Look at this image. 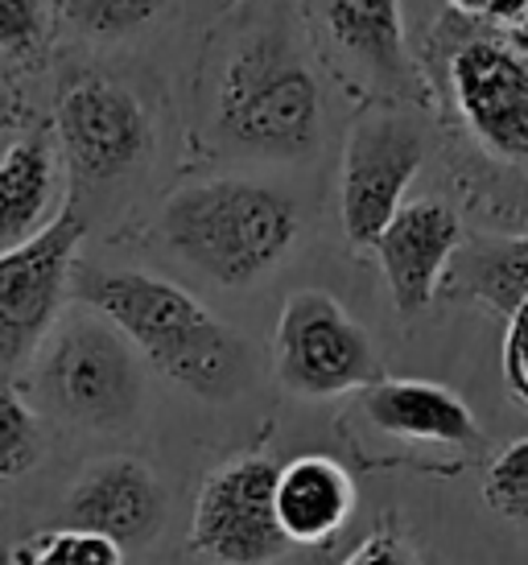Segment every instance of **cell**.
Masks as SVG:
<instances>
[{"label":"cell","instance_id":"obj_1","mask_svg":"<svg viewBox=\"0 0 528 565\" xmlns=\"http://www.w3.org/2000/svg\"><path fill=\"white\" fill-rule=\"evenodd\" d=\"M75 301L92 306L154 372L202 401H232L249 376V343L194 294L145 268H83Z\"/></svg>","mask_w":528,"mask_h":565},{"label":"cell","instance_id":"obj_2","mask_svg":"<svg viewBox=\"0 0 528 565\" xmlns=\"http://www.w3.org/2000/svg\"><path fill=\"white\" fill-rule=\"evenodd\" d=\"M302 227L285 190L252 178H207L173 190L157 232L161 244L223 289H249L289 256Z\"/></svg>","mask_w":528,"mask_h":565},{"label":"cell","instance_id":"obj_3","mask_svg":"<svg viewBox=\"0 0 528 565\" xmlns=\"http://www.w3.org/2000/svg\"><path fill=\"white\" fill-rule=\"evenodd\" d=\"M211 128L228 149L268 161H302L318 149L323 92L289 33L264 25L228 50Z\"/></svg>","mask_w":528,"mask_h":565},{"label":"cell","instance_id":"obj_4","mask_svg":"<svg viewBox=\"0 0 528 565\" xmlns=\"http://www.w3.org/2000/svg\"><path fill=\"white\" fill-rule=\"evenodd\" d=\"M33 384L50 413L104 434L137 425L145 401L140 351L92 306H78L59 322L38 355Z\"/></svg>","mask_w":528,"mask_h":565},{"label":"cell","instance_id":"obj_5","mask_svg":"<svg viewBox=\"0 0 528 565\" xmlns=\"http://www.w3.org/2000/svg\"><path fill=\"white\" fill-rule=\"evenodd\" d=\"M83 236L87 223L66 203L42 236L0 256V384L21 376L63 322Z\"/></svg>","mask_w":528,"mask_h":565},{"label":"cell","instance_id":"obj_6","mask_svg":"<svg viewBox=\"0 0 528 565\" xmlns=\"http://www.w3.org/2000/svg\"><path fill=\"white\" fill-rule=\"evenodd\" d=\"M54 141L78 190L108 186L154 153V125L125 83L75 71L54 99Z\"/></svg>","mask_w":528,"mask_h":565},{"label":"cell","instance_id":"obj_7","mask_svg":"<svg viewBox=\"0 0 528 565\" xmlns=\"http://www.w3.org/2000/svg\"><path fill=\"white\" fill-rule=\"evenodd\" d=\"M273 367L285 393L330 401L380 380V360L368 330L323 289L285 298L273 339Z\"/></svg>","mask_w":528,"mask_h":565},{"label":"cell","instance_id":"obj_8","mask_svg":"<svg viewBox=\"0 0 528 565\" xmlns=\"http://www.w3.org/2000/svg\"><path fill=\"white\" fill-rule=\"evenodd\" d=\"M430 141L413 116L397 108L363 111L342 145L339 220L351 248H376L384 227L404 206V190L418 178Z\"/></svg>","mask_w":528,"mask_h":565},{"label":"cell","instance_id":"obj_9","mask_svg":"<svg viewBox=\"0 0 528 565\" xmlns=\"http://www.w3.org/2000/svg\"><path fill=\"white\" fill-rule=\"evenodd\" d=\"M277 475L268 455H240L202 479L190 512V550L215 565H273L289 536L277 520Z\"/></svg>","mask_w":528,"mask_h":565},{"label":"cell","instance_id":"obj_10","mask_svg":"<svg viewBox=\"0 0 528 565\" xmlns=\"http://www.w3.org/2000/svg\"><path fill=\"white\" fill-rule=\"evenodd\" d=\"M451 92L466 132L504 166H528V54L466 38L451 54Z\"/></svg>","mask_w":528,"mask_h":565},{"label":"cell","instance_id":"obj_11","mask_svg":"<svg viewBox=\"0 0 528 565\" xmlns=\"http://www.w3.org/2000/svg\"><path fill=\"white\" fill-rule=\"evenodd\" d=\"M463 244V223L446 203L418 199L397 211V220L376 239V256L389 281L397 315L413 318L434 301L437 285Z\"/></svg>","mask_w":528,"mask_h":565},{"label":"cell","instance_id":"obj_12","mask_svg":"<svg viewBox=\"0 0 528 565\" xmlns=\"http://www.w3.org/2000/svg\"><path fill=\"white\" fill-rule=\"evenodd\" d=\"M330 46L392 99H425L418 66L404 50L401 0H323Z\"/></svg>","mask_w":528,"mask_h":565},{"label":"cell","instance_id":"obj_13","mask_svg":"<svg viewBox=\"0 0 528 565\" xmlns=\"http://www.w3.org/2000/svg\"><path fill=\"white\" fill-rule=\"evenodd\" d=\"M166 516L157 475L137 458H112L83 475L66 500V524L112 536L116 545H149Z\"/></svg>","mask_w":528,"mask_h":565},{"label":"cell","instance_id":"obj_14","mask_svg":"<svg viewBox=\"0 0 528 565\" xmlns=\"http://www.w3.org/2000/svg\"><path fill=\"white\" fill-rule=\"evenodd\" d=\"M63 149L46 128H30L0 153V256L25 248L63 215Z\"/></svg>","mask_w":528,"mask_h":565},{"label":"cell","instance_id":"obj_15","mask_svg":"<svg viewBox=\"0 0 528 565\" xmlns=\"http://www.w3.org/2000/svg\"><path fill=\"white\" fill-rule=\"evenodd\" d=\"M359 413L389 438L421 446H475V413L458 393L434 380H376L359 396Z\"/></svg>","mask_w":528,"mask_h":565},{"label":"cell","instance_id":"obj_16","mask_svg":"<svg viewBox=\"0 0 528 565\" xmlns=\"http://www.w3.org/2000/svg\"><path fill=\"white\" fill-rule=\"evenodd\" d=\"M356 512V483L342 462L302 455L277 475V520L289 545H323Z\"/></svg>","mask_w":528,"mask_h":565},{"label":"cell","instance_id":"obj_17","mask_svg":"<svg viewBox=\"0 0 528 565\" xmlns=\"http://www.w3.org/2000/svg\"><path fill=\"white\" fill-rule=\"evenodd\" d=\"M454 285L513 322L528 310V236L475 239L454 256Z\"/></svg>","mask_w":528,"mask_h":565},{"label":"cell","instance_id":"obj_18","mask_svg":"<svg viewBox=\"0 0 528 565\" xmlns=\"http://www.w3.org/2000/svg\"><path fill=\"white\" fill-rule=\"evenodd\" d=\"M9 565H125V545L112 536L78 529V524H59L42 529L33 536H21L9 557Z\"/></svg>","mask_w":528,"mask_h":565},{"label":"cell","instance_id":"obj_19","mask_svg":"<svg viewBox=\"0 0 528 565\" xmlns=\"http://www.w3.org/2000/svg\"><path fill=\"white\" fill-rule=\"evenodd\" d=\"M170 0H63L66 17L92 42H125L149 30Z\"/></svg>","mask_w":528,"mask_h":565},{"label":"cell","instance_id":"obj_20","mask_svg":"<svg viewBox=\"0 0 528 565\" xmlns=\"http://www.w3.org/2000/svg\"><path fill=\"white\" fill-rule=\"evenodd\" d=\"M54 21V0H0V58L30 66L42 58Z\"/></svg>","mask_w":528,"mask_h":565},{"label":"cell","instance_id":"obj_21","mask_svg":"<svg viewBox=\"0 0 528 565\" xmlns=\"http://www.w3.org/2000/svg\"><path fill=\"white\" fill-rule=\"evenodd\" d=\"M42 458V429L33 422V408L0 384V479L30 475Z\"/></svg>","mask_w":528,"mask_h":565},{"label":"cell","instance_id":"obj_22","mask_svg":"<svg viewBox=\"0 0 528 565\" xmlns=\"http://www.w3.org/2000/svg\"><path fill=\"white\" fill-rule=\"evenodd\" d=\"M483 495H487L496 516L528 529V438L504 446V450L492 458Z\"/></svg>","mask_w":528,"mask_h":565},{"label":"cell","instance_id":"obj_23","mask_svg":"<svg viewBox=\"0 0 528 565\" xmlns=\"http://www.w3.org/2000/svg\"><path fill=\"white\" fill-rule=\"evenodd\" d=\"M342 565H421V557L409 550L397 533L380 529V533H372L368 541H359L356 550L347 553Z\"/></svg>","mask_w":528,"mask_h":565},{"label":"cell","instance_id":"obj_24","mask_svg":"<svg viewBox=\"0 0 528 565\" xmlns=\"http://www.w3.org/2000/svg\"><path fill=\"white\" fill-rule=\"evenodd\" d=\"M504 376L513 384V393L528 405V310L508 322V339H504Z\"/></svg>","mask_w":528,"mask_h":565},{"label":"cell","instance_id":"obj_25","mask_svg":"<svg viewBox=\"0 0 528 565\" xmlns=\"http://www.w3.org/2000/svg\"><path fill=\"white\" fill-rule=\"evenodd\" d=\"M487 21H496L504 33H513L516 25H525L528 21V0H492Z\"/></svg>","mask_w":528,"mask_h":565},{"label":"cell","instance_id":"obj_26","mask_svg":"<svg viewBox=\"0 0 528 565\" xmlns=\"http://www.w3.org/2000/svg\"><path fill=\"white\" fill-rule=\"evenodd\" d=\"M454 13L463 17H487V9H492V0H451Z\"/></svg>","mask_w":528,"mask_h":565},{"label":"cell","instance_id":"obj_27","mask_svg":"<svg viewBox=\"0 0 528 565\" xmlns=\"http://www.w3.org/2000/svg\"><path fill=\"white\" fill-rule=\"evenodd\" d=\"M4 565H9V562H4Z\"/></svg>","mask_w":528,"mask_h":565}]
</instances>
